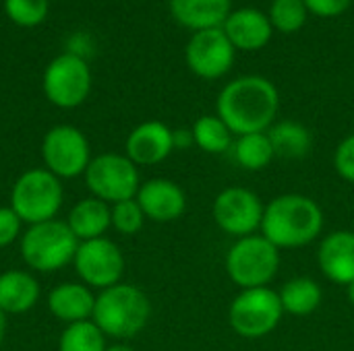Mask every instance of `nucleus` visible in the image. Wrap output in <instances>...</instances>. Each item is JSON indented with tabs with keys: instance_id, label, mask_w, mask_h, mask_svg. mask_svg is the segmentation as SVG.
<instances>
[{
	"instance_id": "1",
	"label": "nucleus",
	"mask_w": 354,
	"mask_h": 351,
	"mask_svg": "<svg viewBox=\"0 0 354 351\" xmlns=\"http://www.w3.org/2000/svg\"><path fill=\"white\" fill-rule=\"evenodd\" d=\"M280 110L276 85L261 74H245L230 81L218 95L216 114L232 134L268 132Z\"/></svg>"
},
{
	"instance_id": "2",
	"label": "nucleus",
	"mask_w": 354,
	"mask_h": 351,
	"mask_svg": "<svg viewBox=\"0 0 354 351\" xmlns=\"http://www.w3.org/2000/svg\"><path fill=\"white\" fill-rule=\"evenodd\" d=\"M324 230L322 207L305 194L276 197L263 211L261 236L278 250L301 248L319 238Z\"/></svg>"
},
{
	"instance_id": "3",
	"label": "nucleus",
	"mask_w": 354,
	"mask_h": 351,
	"mask_svg": "<svg viewBox=\"0 0 354 351\" xmlns=\"http://www.w3.org/2000/svg\"><path fill=\"white\" fill-rule=\"evenodd\" d=\"M151 314V304L147 296L127 283H116L95 298L93 323L104 335L114 339H131L139 335Z\"/></svg>"
},
{
	"instance_id": "4",
	"label": "nucleus",
	"mask_w": 354,
	"mask_h": 351,
	"mask_svg": "<svg viewBox=\"0 0 354 351\" xmlns=\"http://www.w3.org/2000/svg\"><path fill=\"white\" fill-rule=\"evenodd\" d=\"M64 190L60 178L46 168H35L19 176L10 192V209L29 225L56 217L62 207Z\"/></svg>"
},
{
	"instance_id": "5",
	"label": "nucleus",
	"mask_w": 354,
	"mask_h": 351,
	"mask_svg": "<svg viewBox=\"0 0 354 351\" xmlns=\"http://www.w3.org/2000/svg\"><path fill=\"white\" fill-rule=\"evenodd\" d=\"M79 244L81 242L75 238L64 221L50 219L29 225V230L21 238V254L31 269L50 273L71 263L77 254Z\"/></svg>"
},
{
	"instance_id": "6",
	"label": "nucleus",
	"mask_w": 354,
	"mask_h": 351,
	"mask_svg": "<svg viewBox=\"0 0 354 351\" xmlns=\"http://www.w3.org/2000/svg\"><path fill=\"white\" fill-rule=\"evenodd\" d=\"M280 269V250L263 236L239 238L226 254V273L241 290L268 288Z\"/></svg>"
},
{
	"instance_id": "7",
	"label": "nucleus",
	"mask_w": 354,
	"mask_h": 351,
	"mask_svg": "<svg viewBox=\"0 0 354 351\" xmlns=\"http://www.w3.org/2000/svg\"><path fill=\"white\" fill-rule=\"evenodd\" d=\"M284 308L280 294L270 288L243 290L230 304L228 321L243 339H263L282 321Z\"/></svg>"
},
{
	"instance_id": "8",
	"label": "nucleus",
	"mask_w": 354,
	"mask_h": 351,
	"mask_svg": "<svg viewBox=\"0 0 354 351\" xmlns=\"http://www.w3.org/2000/svg\"><path fill=\"white\" fill-rule=\"evenodd\" d=\"M85 182L95 199L112 205L135 199L139 192L137 166L118 153H104L91 159L85 170Z\"/></svg>"
},
{
	"instance_id": "9",
	"label": "nucleus",
	"mask_w": 354,
	"mask_h": 351,
	"mask_svg": "<svg viewBox=\"0 0 354 351\" xmlns=\"http://www.w3.org/2000/svg\"><path fill=\"white\" fill-rule=\"evenodd\" d=\"M91 89V72L79 54H62L44 72V93L58 108H77Z\"/></svg>"
},
{
	"instance_id": "10",
	"label": "nucleus",
	"mask_w": 354,
	"mask_h": 351,
	"mask_svg": "<svg viewBox=\"0 0 354 351\" xmlns=\"http://www.w3.org/2000/svg\"><path fill=\"white\" fill-rule=\"evenodd\" d=\"M41 157L46 170L56 178H77L85 174L91 161L85 134L68 124H60L48 130L41 143Z\"/></svg>"
},
{
	"instance_id": "11",
	"label": "nucleus",
	"mask_w": 354,
	"mask_h": 351,
	"mask_svg": "<svg viewBox=\"0 0 354 351\" xmlns=\"http://www.w3.org/2000/svg\"><path fill=\"white\" fill-rule=\"evenodd\" d=\"M266 207L261 199L241 186H230L222 190L214 201V221L218 228L234 238L253 236L257 228H261Z\"/></svg>"
},
{
	"instance_id": "12",
	"label": "nucleus",
	"mask_w": 354,
	"mask_h": 351,
	"mask_svg": "<svg viewBox=\"0 0 354 351\" xmlns=\"http://www.w3.org/2000/svg\"><path fill=\"white\" fill-rule=\"evenodd\" d=\"M79 277L97 290L116 285L124 273V257L120 248L108 238H95L81 242L73 259Z\"/></svg>"
},
{
	"instance_id": "13",
	"label": "nucleus",
	"mask_w": 354,
	"mask_h": 351,
	"mask_svg": "<svg viewBox=\"0 0 354 351\" xmlns=\"http://www.w3.org/2000/svg\"><path fill=\"white\" fill-rule=\"evenodd\" d=\"M234 54L236 50L222 27L195 31L185 50L189 68L205 81L224 77L234 64Z\"/></svg>"
},
{
	"instance_id": "14",
	"label": "nucleus",
	"mask_w": 354,
	"mask_h": 351,
	"mask_svg": "<svg viewBox=\"0 0 354 351\" xmlns=\"http://www.w3.org/2000/svg\"><path fill=\"white\" fill-rule=\"evenodd\" d=\"M222 31L226 33L234 50H241V52L261 50L270 43L274 35V27H272L268 12L253 8V6L230 10L228 19L222 25Z\"/></svg>"
},
{
	"instance_id": "15",
	"label": "nucleus",
	"mask_w": 354,
	"mask_h": 351,
	"mask_svg": "<svg viewBox=\"0 0 354 351\" xmlns=\"http://www.w3.org/2000/svg\"><path fill=\"white\" fill-rule=\"evenodd\" d=\"M137 203L145 213V219L168 223L178 219L187 209V197L183 188L166 178H153L139 186Z\"/></svg>"
},
{
	"instance_id": "16",
	"label": "nucleus",
	"mask_w": 354,
	"mask_h": 351,
	"mask_svg": "<svg viewBox=\"0 0 354 351\" xmlns=\"http://www.w3.org/2000/svg\"><path fill=\"white\" fill-rule=\"evenodd\" d=\"M174 151V130L164 122L139 124L127 139V157L135 166H156Z\"/></svg>"
},
{
	"instance_id": "17",
	"label": "nucleus",
	"mask_w": 354,
	"mask_h": 351,
	"mask_svg": "<svg viewBox=\"0 0 354 351\" xmlns=\"http://www.w3.org/2000/svg\"><path fill=\"white\" fill-rule=\"evenodd\" d=\"M324 275L340 285L354 281V232L340 230L322 240L317 252Z\"/></svg>"
},
{
	"instance_id": "18",
	"label": "nucleus",
	"mask_w": 354,
	"mask_h": 351,
	"mask_svg": "<svg viewBox=\"0 0 354 351\" xmlns=\"http://www.w3.org/2000/svg\"><path fill=\"white\" fill-rule=\"evenodd\" d=\"M230 10V0H170L172 17L193 33L222 27Z\"/></svg>"
},
{
	"instance_id": "19",
	"label": "nucleus",
	"mask_w": 354,
	"mask_h": 351,
	"mask_svg": "<svg viewBox=\"0 0 354 351\" xmlns=\"http://www.w3.org/2000/svg\"><path fill=\"white\" fill-rule=\"evenodd\" d=\"M48 308L62 323H83L93 317L95 296L83 283H62L50 292Z\"/></svg>"
},
{
	"instance_id": "20",
	"label": "nucleus",
	"mask_w": 354,
	"mask_h": 351,
	"mask_svg": "<svg viewBox=\"0 0 354 351\" xmlns=\"http://www.w3.org/2000/svg\"><path fill=\"white\" fill-rule=\"evenodd\" d=\"M66 225L71 228V232L75 234L79 242L104 238L106 230L112 225V211L108 203L91 197V199L79 201L71 209Z\"/></svg>"
},
{
	"instance_id": "21",
	"label": "nucleus",
	"mask_w": 354,
	"mask_h": 351,
	"mask_svg": "<svg viewBox=\"0 0 354 351\" xmlns=\"http://www.w3.org/2000/svg\"><path fill=\"white\" fill-rule=\"evenodd\" d=\"M39 300V283L25 271H6L0 275V310L4 314H23Z\"/></svg>"
},
{
	"instance_id": "22",
	"label": "nucleus",
	"mask_w": 354,
	"mask_h": 351,
	"mask_svg": "<svg viewBox=\"0 0 354 351\" xmlns=\"http://www.w3.org/2000/svg\"><path fill=\"white\" fill-rule=\"evenodd\" d=\"M268 137L272 141L274 153L284 159H301L311 151L313 139L311 132L295 120H284L276 122L270 130Z\"/></svg>"
},
{
	"instance_id": "23",
	"label": "nucleus",
	"mask_w": 354,
	"mask_h": 351,
	"mask_svg": "<svg viewBox=\"0 0 354 351\" xmlns=\"http://www.w3.org/2000/svg\"><path fill=\"white\" fill-rule=\"evenodd\" d=\"M284 312L292 317H309L322 304V288L311 277H295L278 292Z\"/></svg>"
},
{
	"instance_id": "24",
	"label": "nucleus",
	"mask_w": 354,
	"mask_h": 351,
	"mask_svg": "<svg viewBox=\"0 0 354 351\" xmlns=\"http://www.w3.org/2000/svg\"><path fill=\"white\" fill-rule=\"evenodd\" d=\"M234 159L239 166H243L249 172H259L272 163L276 157L272 141L268 132H255V134H243L232 143Z\"/></svg>"
},
{
	"instance_id": "25",
	"label": "nucleus",
	"mask_w": 354,
	"mask_h": 351,
	"mask_svg": "<svg viewBox=\"0 0 354 351\" xmlns=\"http://www.w3.org/2000/svg\"><path fill=\"white\" fill-rule=\"evenodd\" d=\"M191 132L195 145L205 153L218 155L232 149V130L224 124V120L218 114L197 118Z\"/></svg>"
},
{
	"instance_id": "26",
	"label": "nucleus",
	"mask_w": 354,
	"mask_h": 351,
	"mask_svg": "<svg viewBox=\"0 0 354 351\" xmlns=\"http://www.w3.org/2000/svg\"><path fill=\"white\" fill-rule=\"evenodd\" d=\"M58 351H106V339L93 321L68 325L60 335Z\"/></svg>"
},
{
	"instance_id": "27",
	"label": "nucleus",
	"mask_w": 354,
	"mask_h": 351,
	"mask_svg": "<svg viewBox=\"0 0 354 351\" xmlns=\"http://www.w3.org/2000/svg\"><path fill=\"white\" fill-rule=\"evenodd\" d=\"M268 17L274 31L297 33L305 27L309 10L303 0H272Z\"/></svg>"
},
{
	"instance_id": "28",
	"label": "nucleus",
	"mask_w": 354,
	"mask_h": 351,
	"mask_svg": "<svg viewBox=\"0 0 354 351\" xmlns=\"http://www.w3.org/2000/svg\"><path fill=\"white\" fill-rule=\"evenodd\" d=\"M4 10L17 25L33 27L48 17V0H4Z\"/></svg>"
},
{
	"instance_id": "29",
	"label": "nucleus",
	"mask_w": 354,
	"mask_h": 351,
	"mask_svg": "<svg viewBox=\"0 0 354 351\" xmlns=\"http://www.w3.org/2000/svg\"><path fill=\"white\" fill-rule=\"evenodd\" d=\"M110 211H112V225L116 228V232H120L124 236H133V234H137L143 228L145 213L139 207L137 199L114 203L110 207Z\"/></svg>"
},
{
	"instance_id": "30",
	"label": "nucleus",
	"mask_w": 354,
	"mask_h": 351,
	"mask_svg": "<svg viewBox=\"0 0 354 351\" xmlns=\"http://www.w3.org/2000/svg\"><path fill=\"white\" fill-rule=\"evenodd\" d=\"M334 168L346 182L354 184V134L346 137L338 145V149L334 153Z\"/></svg>"
},
{
	"instance_id": "31",
	"label": "nucleus",
	"mask_w": 354,
	"mask_h": 351,
	"mask_svg": "<svg viewBox=\"0 0 354 351\" xmlns=\"http://www.w3.org/2000/svg\"><path fill=\"white\" fill-rule=\"evenodd\" d=\"M309 14L322 17V19H334L348 10L353 0H303Z\"/></svg>"
},
{
	"instance_id": "32",
	"label": "nucleus",
	"mask_w": 354,
	"mask_h": 351,
	"mask_svg": "<svg viewBox=\"0 0 354 351\" xmlns=\"http://www.w3.org/2000/svg\"><path fill=\"white\" fill-rule=\"evenodd\" d=\"M21 219L10 207H0V248L12 244L19 236Z\"/></svg>"
},
{
	"instance_id": "33",
	"label": "nucleus",
	"mask_w": 354,
	"mask_h": 351,
	"mask_svg": "<svg viewBox=\"0 0 354 351\" xmlns=\"http://www.w3.org/2000/svg\"><path fill=\"white\" fill-rule=\"evenodd\" d=\"M191 143H195L191 130H174V149L176 147H189Z\"/></svg>"
},
{
	"instance_id": "34",
	"label": "nucleus",
	"mask_w": 354,
	"mask_h": 351,
	"mask_svg": "<svg viewBox=\"0 0 354 351\" xmlns=\"http://www.w3.org/2000/svg\"><path fill=\"white\" fill-rule=\"evenodd\" d=\"M4 335H6V317H4V312L0 310V343H2V339H4Z\"/></svg>"
},
{
	"instance_id": "35",
	"label": "nucleus",
	"mask_w": 354,
	"mask_h": 351,
	"mask_svg": "<svg viewBox=\"0 0 354 351\" xmlns=\"http://www.w3.org/2000/svg\"><path fill=\"white\" fill-rule=\"evenodd\" d=\"M346 294H348V300H351V304L354 306V281L346 285Z\"/></svg>"
},
{
	"instance_id": "36",
	"label": "nucleus",
	"mask_w": 354,
	"mask_h": 351,
	"mask_svg": "<svg viewBox=\"0 0 354 351\" xmlns=\"http://www.w3.org/2000/svg\"><path fill=\"white\" fill-rule=\"evenodd\" d=\"M106 351H133L131 348H127V345H110V348H106Z\"/></svg>"
}]
</instances>
